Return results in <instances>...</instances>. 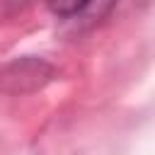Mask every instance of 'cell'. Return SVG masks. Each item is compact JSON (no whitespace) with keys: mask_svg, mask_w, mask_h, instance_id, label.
<instances>
[{"mask_svg":"<svg viewBox=\"0 0 155 155\" xmlns=\"http://www.w3.org/2000/svg\"><path fill=\"white\" fill-rule=\"evenodd\" d=\"M48 2V10L56 15V17H63V19H70V17H80L90 10L92 0H46Z\"/></svg>","mask_w":155,"mask_h":155,"instance_id":"6da1fadb","label":"cell"},{"mask_svg":"<svg viewBox=\"0 0 155 155\" xmlns=\"http://www.w3.org/2000/svg\"><path fill=\"white\" fill-rule=\"evenodd\" d=\"M29 5H34V0H0V19H10L22 15Z\"/></svg>","mask_w":155,"mask_h":155,"instance_id":"7a4b0ae2","label":"cell"}]
</instances>
